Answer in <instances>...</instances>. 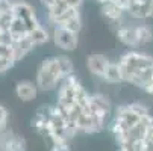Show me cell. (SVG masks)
Here are the masks:
<instances>
[{
  "instance_id": "cell-1",
  "label": "cell",
  "mask_w": 153,
  "mask_h": 151,
  "mask_svg": "<svg viewBox=\"0 0 153 151\" xmlns=\"http://www.w3.org/2000/svg\"><path fill=\"white\" fill-rule=\"evenodd\" d=\"M118 68L123 82H129L147 94L152 89V73H153V57L146 53L127 52L118 60Z\"/></svg>"
},
{
  "instance_id": "cell-2",
  "label": "cell",
  "mask_w": 153,
  "mask_h": 151,
  "mask_svg": "<svg viewBox=\"0 0 153 151\" xmlns=\"http://www.w3.org/2000/svg\"><path fill=\"white\" fill-rule=\"evenodd\" d=\"M61 80H65V76L59 67L58 56L47 57L41 62L36 73V86L39 91H52L55 89Z\"/></svg>"
},
{
  "instance_id": "cell-3",
  "label": "cell",
  "mask_w": 153,
  "mask_h": 151,
  "mask_svg": "<svg viewBox=\"0 0 153 151\" xmlns=\"http://www.w3.org/2000/svg\"><path fill=\"white\" fill-rule=\"evenodd\" d=\"M80 82L71 74L59 86V89H58V106L64 112H68L70 109H73L77 104L76 103V86Z\"/></svg>"
},
{
  "instance_id": "cell-4",
  "label": "cell",
  "mask_w": 153,
  "mask_h": 151,
  "mask_svg": "<svg viewBox=\"0 0 153 151\" xmlns=\"http://www.w3.org/2000/svg\"><path fill=\"white\" fill-rule=\"evenodd\" d=\"M52 36H53L55 44H56L59 49H62V50L73 52V50H76V47H77V42H79L77 33H73V32L64 29V27L55 26Z\"/></svg>"
},
{
  "instance_id": "cell-5",
  "label": "cell",
  "mask_w": 153,
  "mask_h": 151,
  "mask_svg": "<svg viewBox=\"0 0 153 151\" xmlns=\"http://www.w3.org/2000/svg\"><path fill=\"white\" fill-rule=\"evenodd\" d=\"M0 151H26V139L6 128L0 133Z\"/></svg>"
},
{
  "instance_id": "cell-6",
  "label": "cell",
  "mask_w": 153,
  "mask_h": 151,
  "mask_svg": "<svg viewBox=\"0 0 153 151\" xmlns=\"http://www.w3.org/2000/svg\"><path fill=\"white\" fill-rule=\"evenodd\" d=\"M14 15L18 17L21 21H25V24L27 26L29 32L36 29L39 24V21L36 18V14L33 11V8L30 5H27L26 2H14Z\"/></svg>"
},
{
  "instance_id": "cell-7",
  "label": "cell",
  "mask_w": 153,
  "mask_h": 151,
  "mask_svg": "<svg viewBox=\"0 0 153 151\" xmlns=\"http://www.w3.org/2000/svg\"><path fill=\"white\" fill-rule=\"evenodd\" d=\"M126 12L137 20L153 17V0H130Z\"/></svg>"
},
{
  "instance_id": "cell-8",
  "label": "cell",
  "mask_w": 153,
  "mask_h": 151,
  "mask_svg": "<svg viewBox=\"0 0 153 151\" xmlns=\"http://www.w3.org/2000/svg\"><path fill=\"white\" fill-rule=\"evenodd\" d=\"M112 109V104L108 97L102 94H91V103H90V112L99 118L108 119V115Z\"/></svg>"
},
{
  "instance_id": "cell-9",
  "label": "cell",
  "mask_w": 153,
  "mask_h": 151,
  "mask_svg": "<svg viewBox=\"0 0 153 151\" xmlns=\"http://www.w3.org/2000/svg\"><path fill=\"white\" fill-rule=\"evenodd\" d=\"M109 63L111 62L106 59V56L99 55V53L90 55L88 57H86V67H88L91 74H94L97 77H105V73L109 67Z\"/></svg>"
},
{
  "instance_id": "cell-10",
  "label": "cell",
  "mask_w": 153,
  "mask_h": 151,
  "mask_svg": "<svg viewBox=\"0 0 153 151\" xmlns=\"http://www.w3.org/2000/svg\"><path fill=\"white\" fill-rule=\"evenodd\" d=\"M117 38L127 47H138L141 44V41L138 38V33H137V26H127V24H124V26L118 27Z\"/></svg>"
},
{
  "instance_id": "cell-11",
  "label": "cell",
  "mask_w": 153,
  "mask_h": 151,
  "mask_svg": "<svg viewBox=\"0 0 153 151\" xmlns=\"http://www.w3.org/2000/svg\"><path fill=\"white\" fill-rule=\"evenodd\" d=\"M38 92V86L33 82L29 80H21L15 85V94L21 101H32L35 100Z\"/></svg>"
},
{
  "instance_id": "cell-12",
  "label": "cell",
  "mask_w": 153,
  "mask_h": 151,
  "mask_svg": "<svg viewBox=\"0 0 153 151\" xmlns=\"http://www.w3.org/2000/svg\"><path fill=\"white\" fill-rule=\"evenodd\" d=\"M15 56L12 50V44H0V73H5L14 67Z\"/></svg>"
},
{
  "instance_id": "cell-13",
  "label": "cell",
  "mask_w": 153,
  "mask_h": 151,
  "mask_svg": "<svg viewBox=\"0 0 153 151\" xmlns=\"http://www.w3.org/2000/svg\"><path fill=\"white\" fill-rule=\"evenodd\" d=\"M32 49H33V44L29 41V38H23L20 41H14L12 42V50H14L15 60H20L21 57H25Z\"/></svg>"
},
{
  "instance_id": "cell-14",
  "label": "cell",
  "mask_w": 153,
  "mask_h": 151,
  "mask_svg": "<svg viewBox=\"0 0 153 151\" xmlns=\"http://www.w3.org/2000/svg\"><path fill=\"white\" fill-rule=\"evenodd\" d=\"M123 12H126L124 9H121L118 5L115 3H111V2H108L105 5H102V14L108 18V20H111V21H117L121 18Z\"/></svg>"
},
{
  "instance_id": "cell-15",
  "label": "cell",
  "mask_w": 153,
  "mask_h": 151,
  "mask_svg": "<svg viewBox=\"0 0 153 151\" xmlns=\"http://www.w3.org/2000/svg\"><path fill=\"white\" fill-rule=\"evenodd\" d=\"M27 38L33 44V47H36V46H41V44H44V42H47L50 36H49V33H47V30L44 27L38 26L36 29H33V30H30L27 33Z\"/></svg>"
},
{
  "instance_id": "cell-16",
  "label": "cell",
  "mask_w": 153,
  "mask_h": 151,
  "mask_svg": "<svg viewBox=\"0 0 153 151\" xmlns=\"http://www.w3.org/2000/svg\"><path fill=\"white\" fill-rule=\"evenodd\" d=\"M103 79L106 82H109V83L123 82V77H121V73H120V68H118V62H111L109 63V67H108Z\"/></svg>"
},
{
  "instance_id": "cell-17",
  "label": "cell",
  "mask_w": 153,
  "mask_h": 151,
  "mask_svg": "<svg viewBox=\"0 0 153 151\" xmlns=\"http://www.w3.org/2000/svg\"><path fill=\"white\" fill-rule=\"evenodd\" d=\"M76 17H80L79 9H77V8H68L62 15H59L56 20L50 21V23L55 24V26H62V24L67 23V21H70V20H73V18H76Z\"/></svg>"
},
{
  "instance_id": "cell-18",
  "label": "cell",
  "mask_w": 153,
  "mask_h": 151,
  "mask_svg": "<svg viewBox=\"0 0 153 151\" xmlns=\"http://www.w3.org/2000/svg\"><path fill=\"white\" fill-rule=\"evenodd\" d=\"M137 33H138V38L141 41V44H147V42H152L153 41V32L146 24L137 26Z\"/></svg>"
},
{
  "instance_id": "cell-19",
  "label": "cell",
  "mask_w": 153,
  "mask_h": 151,
  "mask_svg": "<svg viewBox=\"0 0 153 151\" xmlns=\"http://www.w3.org/2000/svg\"><path fill=\"white\" fill-rule=\"evenodd\" d=\"M130 107H132L134 112H135L140 118H144V116L150 115L149 109H147V107H146L144 104H141V103H130Z\"/></svg>"
},
{
  "instance_id": "cell-20",
  "label": "cell",
  "mask_w": 153,
  "mask_h": 151,
  "mask_svg": "<svg viewBox=\"0 0 153 151\" xmlns=\"http://www.w3.org/2000/svg\"><path fill=\"white\" fill-rule=\"evenodd\" d=\"M8 128V110L6 107L0 104V133Z\"/></svg>"
},
{
  "instance_id": "cell-21",
  "label": "cell",
  "mask_w": 153,
  "mask_h": 151,
  "mask_svg": "<svg viewBox=\"0 0 153 151\" xmlns=\"http://www.w3.org/2000/svg\"><path fill=\"white\" fill-rule=\"evenodd\" d=\"M50 151H71V150H70L68 141H56V142H52Z\"/></svg>"
},
{
  "instance_id": "cell-22",
  "label": "cell",
  "mask_w": 153,
  "mask_h": 151,
  "mask_svg": "<svg viewBox=\"0 0 153 151\" xmlns=\"http://www.w3.org/2000/svg\"><path fill=\"white\" fill-rule=\"evenodd\" d=\"M14 8V2H11V0H0V20H2V17L8 12H11Z\"/></svg>"
},
{
  "instance_id": "cell-23",
  "label": "cell",
  "mask_w": 153,
  "mask_h": 151,
  "mask_svg": "<svg viewBox=\"0 0 153 151\" xmlns=\"http://www.w3.org/2000/svg\"><path fill=\"white\" fill-rule=\"evenodd\" d=\"M62 2L67 5V6H70V8H77L79 9V6L82 5L83 0H62Z\"/></svg>"
},
{
  "instance_id": "cell-24",
  "label": "cell",
  "mask_w": 153,
  "mask_h": 151,
  "mask_svg": "<svg viewBox=\"0 0 153 151\" xmlns=\"http://www.w3.org/2000/svg\"><path fill=\"white\" fill-rule=\"evenodd\" d=\"M39 2H41L42 5H44L47 9H50V8H52V6H53L56 2H58V0H39Z\"/></svg>"
},
{
  "instance_id": "cell-25",
  "label": "cell",
  "mask_w": 153,
  "mask_h": 151,
  "mask_svg": "<svg viewBox=\"0 0 153 151\" xmlns=\"http://www.w3.org/2000/svg\"><path fill=\"white\" fill-rule=\"evenodd\" d=\"M118 151H123V150H121V148H118Z\"/></svg>"
}]
</instances>
